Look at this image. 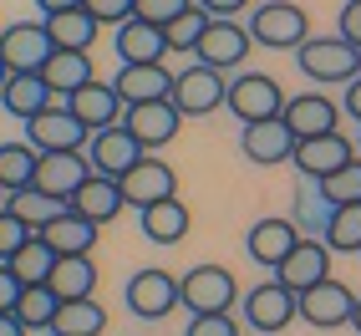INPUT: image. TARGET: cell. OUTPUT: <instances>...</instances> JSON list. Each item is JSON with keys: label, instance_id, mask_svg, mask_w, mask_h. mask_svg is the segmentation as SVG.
Wrapping results in <instances>:
<instances>
[{"label": "cell", "instance_id": "cell-1", "mask_svg": "<svg viewBox=\"0 0 361 336\" xmlns=\"http://www.w3.org/2000/svg\"><path fill=\"white\" fill-rule=\"evenodd\" d=\"M295 66L321 87H346V82L361 77V52L346 36H310L295 52Z\"/></svg>", "mask_w": 361, "mask_h": 336}, {"label": "cell", "instance_id": "cell-2", "mask_svg": "<svg viewBox=\"0 0 361 336\" xmlns=\"http://www.w3.org/2000/svg\"><path fill=\"white\" fill-rule=\"evenodd\" d=\"M250 36L255 46H270V52H300L310 41V20L295 0H264L250 11Z\"/></svg>", "mask_w": 361, "mask_h": 336}, {"label": "cell", "instance_id": "cell-3", "mask_svg": "<svg viewBox=\"0 0 361 336\" xmlns=\"http://www.w3.org/2000/svg\"><path fill=\"white\" fill-rule=\"evenodd\" d=\"M285 87L275 82V77H264V71H239V77L229 82V97H224V107L239 117V123H270V117H285Z\"/></svg>", "mask_w": 361, "mask_h": 336}, {"label": "cell", "instance_id": "cell-4", "mask_svg": "<svg viewBox=\"0 0 361 336\" xmlns=\"http://www.w3.org/2000/svg\"><path fill=\"white\" fill-rule=\"evenodd\" d=\"M178 296L188 306V316H229L239 285L224 265H194L188 275H178Z\"/></svg>", "mask_w": 361, "mask_h": 336}, {"label": "cell", "instance_id": "cell-5", "mask_svg": "<svg viewBox=\"0 0 361 336\" xmlns=\"http://www.w3.org/2000/svg\"><path fill=\"white\" fill-rule=\"evenodd\" d=\"M229 97V82H224V71H214L204 61L194 66H183L178 77H173V107L183 117H209V112H219Z\"/></svg>", "mask_w": 361, "mask_h": 336}, {"label": "cell", "instance_id": "cell-6", "mask_svg": "<svg viewBox=\"0 0 361 336\" xmlns=\"http://www.w3.org/2000/svg\"><path fill=\"white\" fill-rule=\"evenodd\" d=\"M239 306H245V321H250L259 336H280L285 326L300 316V296L285 291L280 280H264V285H255V291H245V296H239Z\"/></svg>", "mask_w": 361, "mask_h": 336}, {"label": "cell", "instance_id": "cell-7", "mask_svg": "<svg viewBox=\"0 0 361 336\" xmlns=\"http://www.w3.org/2000/svg\"><path fill=\"white\" fill-rule=\"evenodd\" d=\"M123 296H128V311H133V316H142V321H163V316H173V311L183 306L178 275H168V270H158V265L137 270V275L128 280Z\"/></svg>", "mask_w": 361, "mask_h": 336}, {"label": "cell", "instance_id": "cell-8", "mask_svg": "<svg viewBox=\"0 0 361 336\" xmlns=\"http://www.w3.org/2000/svg\"><path fill=\"white\" fill-rule=\"evenodd\" d=\"M26 143H31L36 153H82L87 143H92V133L66 112V102H56V107L36 112L31 123H26Z\"/></svg>", "mask_w": 361, "mask_h": 336}, {"label": "cell", "instance_id": "cell-9", "mask_svg": "<svg viewBox=\"0 0 361 336\" xmlns=\"http://www.w3.org/2000/svg\"><path fill=\"white\" fill-rule=\"evenodd\" d=\"M51 52H56V41L46 31V20H16V26L0 31V61L11 71H41L51 61Z\"/></svg>", "mask_w": 361, "mask_h": 336}, {"label": "cell", "instance_id": "cell-10", "mask_svg": "<svg viewBox=\"0 0 361 336\" xmlns=\"http://www.w3.org/2000/svg\"><path fill=\"white\" fill-rule=\"evenodd\" d=\"M250 52H255L250 26H239V20H209V31L194 46V61H204L214 71H234V66H245Z\"/></svg>", "mask_w": 361, "mask_h": 336}, {"label": "cell", "instance_id": "cell-11", "mask_svg": "<svg viewBox=\"0 0 361 336\" xmlns=\"http://www.w3.org/2000/svg\"><path fill=\"white\" fill-rule=\"evenodd\" d=\"M148 158V148L117 123V128H102V133H92V143H87V163H92V174H107V179H123V174H133V168Z\"/></svg>", "mask_w": 361, "mask_h": 336}, {"label": "cell", "instance_id": "cell-12", "mask_svg": "<svg viewBox=\"0 0 361 336\" xmlns=\"http://www.w3.org/2000/svg\"><path fill=\"white\" fill-rule=\"evenodd\" d=\"M310 184H321L331 174H341L346 163H356V143L346 133H321V138H300L295 143V158H290Z\"/></svg>", "mask_w": 361, "mask_h": 336}, {"label": "cell", "instance_id": "cell-13", "mask_svg": "<svg viewBox=\"0 0 361 336\" xmlns=\"http://www.w3.org/2000/svg\"><path fill=\"white\" fill-rule=\"evenodd\" d=\"M117 184H123V199H128V209H153V204H163V199H178V174H173V168H168L163 158H142L137 168H133V174H123V179H117Z\"/></svg>", "mask_w": 361, "mask_h": 336}, {"label": "cell", "instance_id": "cell-14", "mask_svg": "<svg viewBox=\"0 0 361 336\" xmlns=\"http://www.w3.org/2000/svg\"><path fill=\"white\" fill-rule=\"evenodd\" d=\"M351 311H356V291L341 280H321L300 296V321L316 326V331H336V326H351Z\"/></svg>", "mask_w": 361, "mask_h": 336}, {"label": "cell", "instance_id": "cell-15", "mask_svg": "<svg viewBox=\"0 0 361 336\" xmlns=\"http://www.w3.org/2000/svg\"><path fill=\"white\" fill-rule=\"evenodd\" d=\"M66 112L77 117L87 133H102V128H117L128 117V102L117 97L112 82H87L82 92H71V97H66Z\"/></svg>", "mask_w": 361, "mask_h": 336}, {"label": "cell", "instance_id": "cell-16", "mask_svg": "<svg viewBox=\"0 0 361 336\" xmlns=\"http://www.w3.org/2000/svg\"><path fill=\"white\" fill-rule=\"evenodd\" d=\"M331 245L326 239H300V245L285 255V265L275 270V280L285 285V291H295V296H305L310 285H321V280H331Z\"/></svg>", "mask_w": 361, "mask_h": 336}, {"label": "cell", "instance_id": "cell-17", "mask_svg": "<svg viewBox=\"0 0 361 336\" xmlns=\"http://www.w3.org/2000/svg\"><path fill=\"white\" fill-rule=\"evenodd\" d=\"M123 128L142 143V148H168V143L178 138V128H183V112L173 107V97H163V102H142V107H128V117H123Z\"/></svg>", "mask_w": 361, "mask_h": 336}, {"label": "cell", "instance_id": "cell-18", "mask_svg": "<svg viewBox=\"0 0 361 336\" xmlns=\"http://www.w3.org/2000/svg\"><path fill=\"white\" fill-rule=\"evenodd\" d=\"M87 174H92L87 148H82V153H41V158H36V179H31V188H41V194H51V199H66V204H71V194L87 184Z\"/></svg>", "mask_w": 361, "mask_h": 336}, {"label": "cell", "instance_id": "cell-19", "mask_svg": "<svg viewBox=\"0 0 361 336\" xmlns=\"http://www.w3.org/2000/svg\"><path fill=\"white\" fill-rule=\"evenodd\" d=\"M295 133L285 128V117H270V123H250L245 133H239V153H245L250 163L259 168H275V163H290L295 158Z\"/></svg>", "mask_w": 361, "mask_h": 336}, {"label": "cell", "instance_id": "cell-20", "mask_svg": "<svg viewBox=\"0 0 361 336\" xmlns=\"http://www.w3.org/2000/svg\"><path fill=\"white\" fill-rule=\"evenodd\" d=\"M295 245H300V229L285 220V214H270V220L250 224V234H245L250 260H255V265H264V270H280V265H285V255H290Z\"/></svg>", "mask_w": 361, "mask_h": 336}, {"label": "cell", "instance_id": "cell-21", "mask_svg": "<svg viewBox=\"0 0 361 336\" xmlns=\"http://www.w3.org/2000/svg\"><path fill=\"white\" fill-rule=\"evenodd\" d=\"M112 52L123 56V66H158L168 56V36L163 26H148V20H128V26L112 31Z\"/></svg>", "mask_w": 361, "mask_h": 336}, {"label": "cell", "instance_id": "cell-22", "mask_svg": "<svg viewBox=\"0 0 361 336\" xmlns=\"http://www.w3.org/2000/svg\"><path fill=\"white\" fill-rule=\"evenodd\" d=\"M173 77L178 71H168L163 61L158 66H117V97H123L128 107H142V102H163V97H173Z\"/></svg>", "mask_w": 361, "mask_h": 336}, {"label": "cell", "instance_id": "cell-23", "mask_svg": "<svg viewBox=\"0 0 361 336\" xmlns=\"http://www.w3.org/2000/svg\"><path fill=\"white\" fill-rule=\"evenodd\" d=\"M123 209H128L123 184L107 179V174H87V184L71 194V214H82V220H92V224H112Z\"/></svg>", "mask_w": 361, "mask_h": 336}, {"label": "cell", "instance_id": "cell-24", "mask_svg": "<svg viewBox=\"0 0 361 336\" xmlns=\"http://www.w3.org/2000/svg\"><path fill=\"white\" fill-rule=\"evenodd\" d=\"M341 123V107H336L326 92H300V97L285 102V128L295 138H321V133H336Z\"/></svg>", "mask_w": 361, "mask_h": 336}, {"label": "cell", "instance_id": "cell-25", "mask_svg": "<svg viewBox=\"0 0 361 336\" xmlns=\"http://www.w3.org/2000/svg\"><path fill=\"white\" fill-rule=\"evenodd\" d=\"M0 107H6L11 117H20V123H31L36 112L56 107V92L41 82V71H11L6 92H0Z\"/></svg>", "mask_w": 361, "mask_h": 336}, {"label": "cell", "instance_id": "cell-26", "mask_svg": "<svg viewBox=\"0 0 361 336\" xmlns=\"http://www.w3.org/2000/svg\"><path fill=\"white\" fill-rule=\"evenodd\" d=\"M41 82L56 92V102H66L71 92H82L87 82H97V71H92V52H51V61L41 66Z\"/></svg>", "mask_w": 361, "mask_h": 336}, {"label": "cell", "instance_id": "cell-27", "mask_svg": "<svg viewBox=\"0 0 361 336\" xmlns=\"http://www.w3.org/2000/svg\"><path fill=\"white\" fill-rule=\"evenodd\" d=\"M137 224H142V239H148V245H178L188 234V224H194V214H188L183 199H163L153 209H142Z\"/></svg>", "mask_w": 361, "mask_h": 336}, {"label": "cell", "instance_id": "cell-28", "mask_svg": "<svg viewBox=\"0 0 361 336\" xmlns=\"http://www.w3.org/2000/svg\"><path fill=\"white\" fill-rule=\"evenodd\" d=\"M97 234H102V224H92V220H82V214H71V209L41 229V239L56 255H92V250H97Z\"/></svg>", "mask_w": 361, "mask_h": 336}, {"label": "cell", "instance_id": "cell-29", "mask_svg": "<svg viewBox=\"0 0 361 336\" xmlns=\"http://www.w3.org/2000/svg\"><path fill=\"white\" fill-rule=\"evenodd\" d=\"M46 20V31H51V41H56V52H92V41H97V16H92L87 6H77V11H61V16H41Z\"/></svg>", "mask_w": 361, "mask_h": 336}, {"label": "cell", "instance_id": "cell-30", "mask_svg": "<svg viewBox=\"0 0 361 336\" xmlns=\"http://www.w3.org/2000/svg\"><path fill=\"white\" fill-rule=\"evenodd\" d=\"M51 291L61 301H82L97 291V260L92 255H61L56 270H51Z\"/></svg>", "mask_w": 361, "mask_h": 336}, {"label": "cell", "instance_id": "cell-31", "mask_svg": "<svg viewBox=\"0 0 361 336\" xmlns=\"http://www.w3.org/2000/svg\"><path fill=\"white\" fill-rule=\"evenodd\" d=\"M56 336H102L107 331V311L97 296H82V301H61L56 311Z\"/></svg>", "mask_w": 361, "mask_h": 336}, {"label": "cell", "instance_id": "cell-32", "mask_svg": "<svg viewBox=\"0 0 361 336\" xmlns=\"http://www.w3.org/2000/svg\"><path fill=\"white\" fill-rule=\"evenodd\" d=\"M56 311H61V296L51 291V285H26L11 316L36 336V331H51V326H56Z\"/></svg>", "mask_w": 361, "mask_h": 336}, {"label": "cell", "instance_id": "cell-33", "mask_svg": "<svg viewBox=\"0 0 361 336\" xmlns=\"http://www.w3.org/2000/svg\"><path fill=\"white\" fill-rule=\"evenodd\" d=\"M36 148L26 138L20 143H0V184H6V194H20V188H31V179H36Z\"/></svg>", "mask_w": 361, "mask_h": 336}, {"label": "cell", "instance_id": "cell-34", "mask_svg": "<svg viewBox=\"0 0 361 336\" xmlns=\"http://www.w3.org/2000/svg\"><path fill=\"white\" fill-rule=\"evenodd\" d=\"M6 209H11V214H20V220H26V224L41 234L51 220H61L71 204H66V199H51V194H41V188H20V194H11V199H6Z\"/></svg>", "mask_w": 361, "mask_h": 336}, {"label": "cell", "instance_id": "cell-35", "mask_svg": "<svg viewBox=\"0 0 361 336\" xmlns=\"http://www.w3.org/2000/svg\"><path fill=\"white\" fill-rule=\"evenodd\" d=\"M56 260H61V255H56V250L46 245L41 234H36V239H31V245L20 250L16 260H6V265L16 270V280H20V285H51V270H56Z\"/></svg>", "mask_w": 361, "mask_h": 336}, {"label": "cell", "instance_id": "cell-36", "mask_svg": "<svg viewBox=\"0 0 361 336\" xmlns=\"http://www.w3.org/2000/svg\"><path fill=\"white\" fill-rule=\"evenodd\" d=\"M326 245L336 255H361V204H346V209H331L326 214Z\"/></svg>", "mask_w": 361, "mask_h": 336}, {"label": "cell", "instance_id": "cell-37", "mask_svg": "<svg viewBox=\"0 0 361 336\" xmlns=\"http://www.w3.org/2000/svg\"><path fill=\"white\" fill-rule=\"evenodd\" d=\"M316 194H321V204H326V209H346V204H361V158H356V163H346L341 174L321 179V184H316Z\"/></svg>", "mask_w": 361, "mask_h": 336}, {"label": "cell", "instance_id": "cell-38", "mask_svg": "<svg viewBox=\"0 0 361 336\" xmlns=\"http://www.w3.org/2000/svg\"><path fill=\"white\" fill-rule=\"evenodd\" d=\"M209 20H214V16L194 6V11H183V16L173 20V26H163V36H168V52H188V56H194V46H199V36L209 31Z\"/></svg>", "mask_w": 361, "mask_h": 336}, {"label": "cell", "instance_id": "cell-39", "mask_svg": "<svg viewBox=\"0 0 361 336\" xmlns=\"http://www.w3.org/2000/svg\"><path fill=\"white\" fill-rule=\"evenodd\" d=\"M36 239V229L20 220V214H11V209H0V265H6V260H16L20 250H26Z\"/></svg>", "mask_w": 361, "mask_h": 336}, {"label": "cell", "instance_id": "cell-40", "mask_svg": "<svg viewBox=\"0 0 361 336\" xmlns=\"http://www.w3.org/2000/svg\"><path fill=\"white\" fill-rule=\"evenodd\" d=\"M183 11H194V0H137V20L148 26H173Z\"/></svg>", "mask_w": 361, "mask_h": 336}, {"label": "cell", "instance_id": "cell-41", "mask_svg": "<svg viewBox=\"0 0 361 336\" xmlns=\"http://www.w3.org/2000/svg\"><path fill=\"white\" fill-rule=\"evenodd\" d=\"M82 6L97 16V26H128L137 16V0H82Z\"/></svg>", "mask_w": 361, "mask_h": 336}, {"label": "cell", "instance_id": "cell-42", "mask_svg": "<svg viewBox=\"0 0 361 336\" xmlns=\"http://www.w3.org/2000/svg\"><path fill=\"white\" fill-rule=\"evenodd\" d=\"M183 336H239V321H234V311L229 316H188Z\"/></svg>", "mask_w": 361, "mask_h": 336}, {"label": "cell", "instance_id": "cell-43", "mask_svg": "<svg viewBox=\"0 0 361 336\" xmlns=\"http://www.w3.org/2000/svg\"><path fill=\"white\" fill-rule=\"evenodd\" d=\"M20 291H26V285L16 280V270H11V265H0V316H11V311H16Z\"/></svg>", "mask_w": 361, "mask_h": 336}, {"label": "cell", "instance_id": "cell-44", "mask_svg": "<svg viewBox=\"0 0 361 336\" xmlns=\"http://www.w3.org/2000/svg\"><path fill=\"white\" fill-rule=\"evenodd\" d=\"M336 36H346L356 52H361V0H346V11H341V31Z\"/></svg>", "mask_w": 361, "mask_h": 336}, {"label": "cell", "instance_id": "cell-45", "mask_svg": "<svg viewBox=\"0 0 361 336\" xmlns=\"http://www.w3.org/2000/svg\"><path fill=\"white\" fill-rule=\"evenodd\" d=\"M199 11H209L214 20H234L239 11H250V0H194Z\"/></svg>", "mask_w": 361, "mask_h": 336}, {"label": "cell", "instance_id": "cell-46", "mask_svg": "<svg viewBox=\"0 0 361 336\" xmlns=\"http://www.w3.org/2000/svg\"><path fill=\"white\" fill-rule=\"evenodd\" d=\"M341 112H346V117H356V123H361V77H356V82H346V97H341Z\"/></svg>", "mask_w": 361, "mask_h": 336}, {"label": "cell", "instance_id": "cell-47", "mask_svg": "<svg viewBox=\"0 0 361 336\" xmlns=\"http://www.w3.org/2000/svg\"><path fill=\"white\" fill-rule=\"evenodd\" d=\"M82 0H36V11L41 16H61V11H77Z\"/></svg>", "mask_w": 361, "mask_h": 336}, {"label": "cell", "instance_id": "cell-48", "mask_svg": "<svg viewBox=\"0 0 361 336\" xmlns=\"http://www.w3.org/2000/svg\"><path fill=\"white\" fill-rule=\"evenodd\" d=\"M0 336H31V331H26V326H20L16 316H0Z\"/></svg>", "mask_w": 361, "mask_h": 336}, {"label": "cell", "instance_id": "cell-49", "mask_svg": "<svg viewBox=\"0 0 361 336\" xmlns=\"http://www.w3.org/2000/svg\"><path fill=\"white\" fill-rule=\"evenodd\" d=\"M351 326H356V336H361V296H356V311H351Z\"/></svg>", "mask_w": 361, "mask_h": 336}, {"label": "cell", "instance_id": "cell-50", "mask_svg": "<svg viewBox=\"0 0 361 336\" xmlns=\"http://www.w3.org/2000/svg\"><path fill=\"white\" fill-rule=\"evenodd\" d=\"M6 82H11V66H6V61H0V92H6Z\"/></svg>", "mask_w": 361, "mask_h": 336}, {"label": "cell", "instance_id": "cell-51", "mask_svg": "<svg viewBox=\"0 0 361 336\" xmlns=\"http://www.w3.org/2000/svg\"><path fill=\"white\" fill-rule=\"evenodd\" d=\"M6 199H11V194H6V184H0V209H6Z\"/></svg>", "mask_w": 361, "mask_h": 336}, {"label": "cell", "instance_id": "cell-52", "mask_svg": "<svg viewBox=\"0 0 361 336\" xmlns=\"http://www.w3.org/2000/svg\"><path fill=\"white\" fill-rule=\"evenodd\" d=\"M356 148H361V133H356Z\"/></svg>", "mask_w": 361, "mask_h": 336}, {"label": "cell", "instance_id": "cell-53", "mask_svg": "<svg viewBox=\"0 0 361 336\" xmlns=\"http://www.w3.org/2000/svg\"><path fill=\"white\" fill-rule=\"evenodd\" d=\"M46 336H56V331H46Z\"/></svg>", "mask_w": 361, "mask_h": 336}, {"label": "cell", "instance_id": "cell-54", "mask_svg": "<svg viewBox=\"0 0 361 336\" xmlns=\"http://www.w3.org/2000/svg\"><path fill=\"white\" fill-rule=\"evenodd\" d=\"M0 31H6V26H0Z\"/></svg>", "mask_w": 361, "mask_h": 336}]
</instances>
